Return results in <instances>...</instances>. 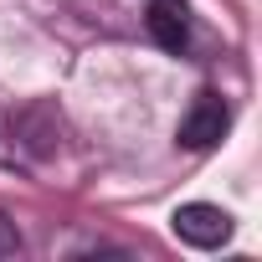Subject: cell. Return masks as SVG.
<instances>
[{
	"instance_id": "cell-1",
	"label": "cell",
	"mask_w": 262,
	"mask_h": 262,
	"mask_svg": "<svg viewBox=\"0 0 262 262\" xmlns=\"http://www.w3.org/2000/svg\"><path fill=\"white\" fill-rule=\"evenodd\" d=\"M226 128H231L226 98H221V93H195L190 108H185V118H180V128H175V139H180L185 149H211V144H221Z\"/></svg>"
},
{
	"instance_id": "cell-4",
	"label": "cell",
	"mask_w": 262,
	"mask_h": 262,
	"mask_svg": "<svg viewBox=\"0 0 262 262\" xmlns=\"http://www.w3.org/2000/svg\"><path fill=\"white\" fill-rule=\"evenodd\" d=\"M16 252H21V231H16V221L0 216V257H16Z\"/></svg>"
},
{
	"instance_id": "cell-3",
	"label": "cell",
	"mask_w": 262,
	"mask_h": 262,
	"mask_svg": "<svg viewBox=\"0 0 262 262\" xmlns=\"http://www.w3.org/2000/svg\"><path fill=\"white\" fill-rule=\"evenodd\" d=\"M149 36H155L165 52H180V47H185V36H190L185 0H149Z\"/></svg>"
},
{
	"instance_id": "cell-2",
	"label": "cell",
	"mask_w": 262,
	"mask_h": 262,
	"mask_svg": "<svg viewBox=\"0 0 262 262\" xmlns=\"http://www.w3.org/2000/svg\"><path fill=\"white\" fill-rule=\"evenodd\" d=\"M175 236L180 242H190V247H221L226 236H231V216L221 211V206H206V201H190V206H180L175 211Z\"/></svg>"
}]
</instances>
